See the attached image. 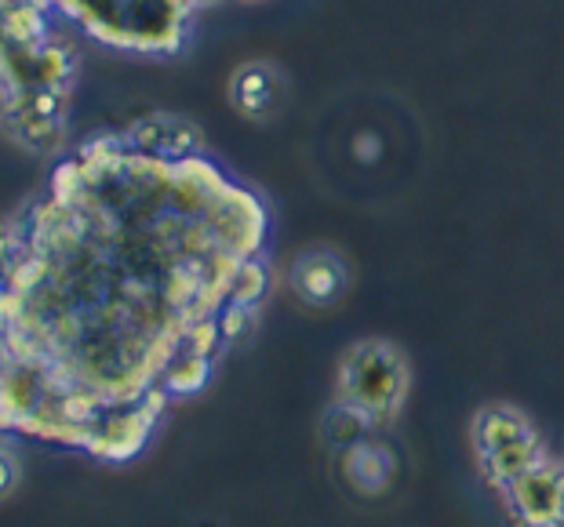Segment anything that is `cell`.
I'll return each mask as SVG.
<instances>
[{
  "label": "cell",
  "instance_id": "2",
  "mask_svg": "<svg viewBox=\"0 0 564 527\" xmlns=\"http://www.w3.org/2000/svg\"><path fill=\"white\" fill-rule=\"evenodd\" d=\"M499 495L518 527H564V454L550 451Z\"/></svg>",
  "mask_w": 564,
  "mask_h": 527
},
{
  "label": "cell",
  "instance_id": "3",
  "mask_svg": "<svg viewBox=\"0 0 564 527\" xmlns=\"http://www.w3.org/2000/svg\"><path fill=\"white\" fill-rule=\"evenodd\" d=\"M288 281H292V295L306 309H332L350 292L354 273L339 248L310 244L292 259V277Z\"/></svg>",
  "mask_w": 564,
  "mask_h": 527
},
{
  "label": "cell",
  "instance_id": "1",
  "mask_svg": "<svg viewBox=\"0 0 564 527\" xmlns=\"http://www.w3.org/2000/svg\"><path fill=\"white\" fill-rule=\"evenodd\" d=\"M408 393H412V361L398 342L361 339L343 353L335 371V400L354 407L371 426V433L398 422Z\"/></svg>",
  "mask_w": 564,
  "mask_h": 527
},
{
  "label": "cell",
  "instance_id": "12",
  "mask_svg": "<svg viewBox=\"0 0 564 527\" xmlns=\"http://www.w3.org/2000/svg\"><path fill=\"white\" fill-rule=\"evenodd\" d=\"M189 8H200V4H219V0H186Z\"/></svg>",
  "mask_w": 564,
  "mask_h": 527
},
{
  "label": "cell",
  "instance_id": "7",
  "mask_svg": "<svg viewBox=\"0 0 564 527\" xmlns=\"http://www.w3.org/2000/svg\"><path fill=\"white\" fill-rule=\"evenodd\" d=\"M532 433H539V429H535L532 418H528L524 407L507 404V400L481 404L470 418V448H474L477 459L502 448V444H513V440L532 437Z\"/></svg>",
  "mask_w": 564,
  "mask_h": 527
},
{
  "label": "cell",
  "instance_id": "6",
  "mask_svg": "<svg viewBox=\"0 0 564 527\" xmlns=\"http://www.w3.org/2000/svg\"><path fill=\"white\" fill-rule=\"evenodd\" d=\"M343 476L357 495L376 498L393 484V476H398V454H393L387 440L365 437V440H357L354 448L343 451Z\"/></svg>",
  "mask_w": 564,
  "mask_h": 527
},
{
  "label": "cell",
  "instance_id": "11",
  "mask_svg": "<svg viewBox=\"0 0 564 527\" xmlns=\"http://www.w3.org/2000/svg\"><path fill=\"white\" fill-rule=\"evenodd\" d=\"M22 484V459L11 440L0 437V502H8Z\"/></svg>",
  "mask_w": 564,
  "mask_h": 527
},
{
  "label": "cell",
  "instance_id": "9",
  "mask_svg": "<svg viewBox=\"0 0 564 527\" xmlns=\"http://www.w3.org/2000/svg\"><path fill=\"white\" fill-rule=\"evenodd\" d=\"M321 437H324V444H328L332 451L343 454L346 448H354L357 440L371 437V426L354 411V407L332 400L328 407H324V415H321Z\"/></svg>",
  "mask_w": 564,
  "mask_h": 527
},
{
  "label": "cell",
  "instance_id": "10",
  "mask_svg": "<svg viewBox=\"0 0 564 527\" xmlns=\"http://www.w3.org/2000/svg\"><path fill=\"white\" fill-rule=\"evenodd\" d=\"M270 295V262L267 255H256L241 262V270L234 273V284H230V298L226 303H237L245 309H259L267 303Z\"/></svg>",
  "mask_w": 564,
  "mask_h": 527
},
{
  "label": "cell",
  "instance_id": "5",
  "mask_svg": "<svg viewBox=\"0 0 564 527\" xmlns=\"http://www.w3.org/2000/svg\"><path fill=\"white\" fill-rule=\"evenodd\" d=\"M121 139L128 146H135L139 153H150V157H161V161H183V157H194V153H204L200 131L172 113L142 117V121L131 124Z\"/></svg>",
  "mask_w": 564,
  "mask_h": 527
},
{
  "label": "cell",
  "instance_id": "4",
  "mask_svg": "<svg viewBox=\"0 0 564 527\" xmlns=\"http://www.w3.org/2000/svg\"><path fill=\"white\" fill-rule=\"evenodd\" d=\"M288 102V77L270 58H248L230 77V106L245 121L267 124Z\"/></svg>",
  "mask_w": 564,
  "mask_h": 527
},
{
  "label": "cell",
  "instance_id": "8",
  "mask_svg": "<svg viewBox=\"0 0 564 527\" xmlns=\"http://www.w3.org/2000/svg\"><path fill=\"white\" fill-rule=\"evenodd\" d=\"M546 454H550L546 440L539 437V433H532V437H524V440H513V444H502L496 451L481 454V459H477V470H481L488 487L502 491L507 484L518 481L521 473H528L532 465L543 462Z\"/></svg>",
  "mask_w": 564,
  "mask_h": 527
}]
</instances>
